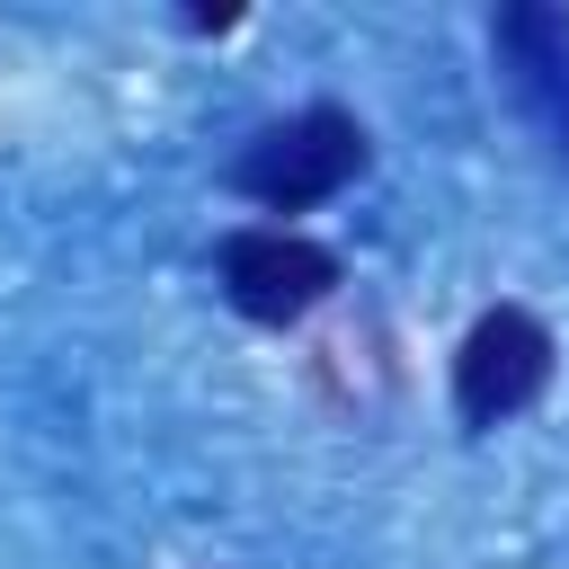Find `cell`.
<instances>
[{"label":"cell","instance_id":"obj_1","mask_svg":"<svg viewBox=\"0 0 569 569\" xmlns=\"http://www.w3.org/2000/svg\"><path fill=\"white\" fill-rule=\"evenodd\" d=\"M365 160H373V133H365L347 107L311 98V107H293L284 124H258V133L231 151L222 187L249 196L258 213H311V204L347 196V187L365 178Z\"/></svg>","mask_w":569,"mask_h":569},{"label":"cell","instance_id":"obj_2","mask_svg":"<svg viewBox=\"0 0 569 569\" xmlns=\"http://www.w3.org/2000/svg\"><path fill=\"white\" fill-rule=\"evenodd\" d=\"M213 284H222V302H231L240 320L293 329V320H311V311L347 284V267H338L329 240H311V231H293V222H240V231L213 240Z\"/></svg>","mask_w":569,"mask_h":569},{"label":"cell","instance_id":"obj_3","mask_svg":"<svg viewBox=\"0 0 569 569\" xmlns=\"http://www.w3.org/2000/svg\"><path fill=\"white\" fill-rule=\"evenodd\" d=\"M551 373H560V338L542 329V311L489 302V311L462 329V347H453V418H462L471 436H489V427L525 418V409L551 391Z\"/></svg>","mask_w":569,"mask_h":569},{"label":"cell","instance_id":"obj_4","mask_svg":"<svg viewBox=\"0 0 569 569\" xmlns=\"http://www.w3.org/2000/svg\"><path fill=\"white\" fill-rule=\"evenodd\" d=\"M489 53L525 124L542 133L551 160H569V9L560 0H507L489 18Z\"/></svg>","mask_w":569,"mask_h":569}]
</instances>
